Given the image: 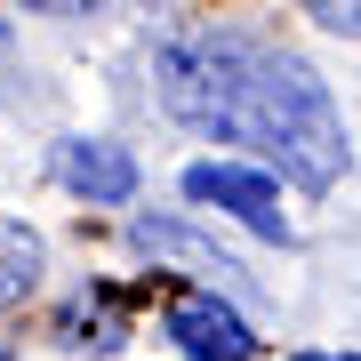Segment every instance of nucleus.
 Wrapping results in <instances>:
<instances>
[{
	"mask_svg": "<svg viewBox=\"0 0 361 361\" xmlns=\"http://www.w3.org/2000/svg\"><path fill=\"white\" fill-rule=\"evenodd\" d=\"M185 201H193V209H225V217H241L249 233H265V241H289L281 185H273L265 169H241V161H193V169H185Z\"/></svg>",
	"mask_w": 361,
	"mask_h": 361,
	"instance_id": "obj_2",
	"label": "nucleus"
},
{
	"mask_svg": "<svg viewBox=\"0 0 361 361\" xmlns=\"http://www.w3.org/2000/svg\"><path fill=\"white\" fill-rule=\"evenodd\" d=\"M305 16L322 32H353V16H361V0H305Z\"/></svg>",
	"mask_w": 361,
	"mask_h": 361,
	"instance_id": "obj_7",
	"label": "nucleus"
},
{
	"mask_svg": "<svg viewBox=\"0 0 361 361\" xmlns=\"http://www.w3.org/2000/svg\"><path fill=\"white\" fill-rule=\"evenodd\" d=\"M289 361H353V353H289Z\"/></svg>",
	"mask_w": 361,
	"mask_h": 361,
	"instance_id": "obj_9",
	"label": "nucleus"
},
{
	"mask_svg": "<svg viewBox=\"0 0 361 361\" xmlns=\"http://www.w3.org/2000/svg\"><path fill=\"white\" fill-rule=\"evenodd\" d=\"M56 185L97 209H121V201H137V161L113 137H65L56 145Z\"/></svg>",
	"mask_w": 361,
	"mask_h": 361,
	"instance_id": "obj_4",
	"label": "nucleus"
},
{
	"mask_svg": "<svg viewBox=\"0 0 361 361\" xmlns=\"http://www.w3.org/2000/svg\"><path fill=\"white\" fill-rule=\"evenodd\" d=\"M161 329H169V345L193 353V361H249V353H257V329H249L241 305H225L217 289H185Z\"/></svg>",
	"mask_w": 361,
	"mask_h": 361,
	"instance_id": "obj_3",
	"label": "nucleus"
},
{
	"mask_svg": "<svg viewBox=\"0 0 361 361\" xmlns=\"http://www.w3.org/2000/svg\"><path fill=\"white\" fill-rule=\"evenodd\" d=\"M137 249H153V257H185V265L217 273V281H225V273H241V265L225 257V249H209V241H193V233H185V225H153V217H137Z\"/></svg>",
	"mask_w": 361,
	"mask_h": 361,
	"instance_id": "obj_6",
	"label": "nucleus"
},
{
	"mask_svg": "<svg viewBox=\"0 0 361 361\" xmlns=\"http://www.w3.org/2000/svg\"><path fill=\"white\" fill-rule=\"evenodd\" d=\"M40 265H49L40 233H32V225H0V313H16V305L40 289Z\"/></svg>",
	"mask_w": 361,
	"mask_h": 361,
	"instance_id": "obj_5",
	"label": "nucleus"
},
{
	"mask_svg": "<svg viewBox=\"0 0 361 361\" xmlns=\"http://www.w3.org/2000/svg\"><path fill=\"white\" fill-rule=\"evenodd\" d=\"M25 8H40V16H89V8H104V0H25Z\"/></svg>",
	"mask_w": 361,
	"mask_h": 361,
	"instance_id": "obj_8",
	"label": "nucleus"
},
{
	"mask_svg": "<svg viewBox=\"0 0 361 361\" xmlns=\"http://www.w3.org/2000/svg\"><path fill=\"white\" fill-rule=\"evenodd\" d=\"M153 80H161V104L185 129H201L217 145H249L257 161L281 169L297 193H329L353 161L345 121L329 104V80L305 56L273 49L257 32L177 25L153 49Z\"/></svg>",
	"mask_w": 361,
	"mask_h": 361,
	"instance_id": "obj_1",
	"label": "nucleus"
},
{
	"mask_svg": "<svg viewBox=\"0 0 361 361\" xmlns=\"http://www.w3.org/2000/svg\"><path fill=\"white\" fill-rule=\"evenodd\" d=\"M0 49H8V25H0Z\"/></svg>",
	"mask_w": 361,
	"mask_h": 361,
	"instance_id": "obj_10",
	"label": "nucleus"
}]
</instances>
